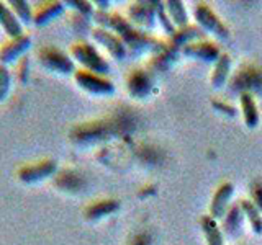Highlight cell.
<instances>
[{
  "instance_id": "1",
  "label": "cell",
  "mask_w": 262,
  "mask_h": 245,
  "mask_svg": "<svg viewBox=\"0 0 262 245\" xmlns=\"http://www.w3.org/2000/svg\"><path fill=\"white\" fill-rule=\"evenodd\" d=\"M94 20L100 24V28H105L108 31H115L117 36L125 43L126 47H131L135 53H144V51H162L164 46L144 33H139L133 24L126 18H123L118 13H108L98 10L94 15Z\"/></svg>"
},
{
  "instance_id": "2",
  "label": "cell",
  "mask_w": 262,
  "mask_h": 245,
  "mask_svg": "<svg viewBox=\"0 0 262 245\" xmlns=\"http://www.w3.org/2000/svg\"><path fill=\"white\" fill-rule=\"evenodd\" d=\"M72 59H76L87 72H92L95 76H106L110 72V64L106 62L95 46L89 43H76L71 47Z\"/></svg>"
},
{
  "instance_id": "3",
  "label": "cell",
  "mask_w": 262,
  "mask_h": 245,
  "mask_svg": "<svg viewBox=\"0 0 262 245\" xmlns=\"http://www.w3.org/2000/svg\"><path fill=\"white\" fill-rule=\"evenodd\" d=\"M193 16L203 31H208L220 39H226L229 36V30L226 28V24L220 20V16L207 4H196Z\"/></svg>"
},
{
  "instance_id": "4",
  "label": "cell",
  "mask_w": 262,
  "mask_h": 245,
  "mask_svg": "<svg viewBox=\"0 0 262 245\" xmlns=\"http://www.w3.org/2000/svg\"><path fill=\"white\" fill-rule=\"evenodd\" d=\"M39 62L43 67H46L51 72H57L61 76H69V74H76V65L71 57L59 51L56 47H45L39 53Z\"/></svg>"
},
{
  "instance_id": "5",
  "label": "cell",
  "mask_w": 262,
  "mask_h": 245,
  "mask_svg": "<svg viewBox=\"0 0 262 245\" xmlns=\"http://www.w3.org/2000/svg\"><path fill=\"white\" fill-rule=\"evenodd\" d=\"M74 79H76L80 88H84L85 92L92 95H112L115 92V85L108 79H105L102 76H95L92 72L76 70Z\"/></svg>"
},
{
  "instance_id": "6",
  "label": "cell",
  "mask_w": 262,
  "mask_h": 245,
  "mask_svg": "<svg viewBox=\"0 0 262 245\" xmlns=\"http://www.w3.org/2000/svg\"><path fill=\"white\" fill-rule=\"evenodd\" d=\"M56 170H57V162L53 159H45L31 163V165L21 167L18 170V178L25 183H38L54 175Z\"/></svg>"
},
{
  "instance_id": "7",
  "label": "cell",
  "mask_w": 262,
  "mask_h": 245,
  "mask_svg": "<svg viewBox=\"0 0 262 245\" xmlns=\"http://www.w3.org/2000/svg\"><path fill=\"white\" fill-rule=\"evenodd\" d=\"M92 38L97 41L98 44L103 46L106 51L110 53V56L113 57V59L117 61H123L128 54V49L125 46V43L115 35V33L105 30V28H94L92 30Z\"/></svg>"
},
{
  "instance_id": "8",
  "label": "cell",
  "mask_w": 262,
  "mask_h": 245,
  "mask_svg": "<svg viewBox=\"0 0 262 245\" xmlns=\"http://www.w3.org/2000/svg\"><path fill=\"white\" fill-rule=\"evenodd\" d=\"M30 46H31V38L27 35L7 41V43L0 47V64L8 65L15 62L16 59H21L25 53L30 49Z\"/></svg>"
},
{
  "instance_id": "9",
  "label": "cell",
  "mask_w": 262,
  "mask_h": 245,
  "mask_svg": "<svg viewBox=\"0 0 262 245\" xmlns=\"http://www.w3.org/2000/svg\"><path fill=\"white\" fill-rule=\"evenodd\" d=\"M156 13H158V2H136L129 7L131 21L144 28L154 27Z\"/></svg>"
},
{
  "instance_id": "10",
  "label": "cell",
  "mask_w": 262,
  "mask_h": 245,
  "mask_svg": "<svg viewBox=\"0 0 262 245\" xmlns=\"http://www.w3.org/2000/svg\"><path fill=\"white\" fill-rule=\"evenodd\" d=\"M233 193H234L233 183H223L216 190V193L213 194V200L210 204V216L215 220L225 217L226 211H228L229 200L233 198Z\"/></svg>"
},
{
  "instance_id": "11",
  "label": "cell",
  "mask_w": 262,
  "mask_h": 245,
  "mask_svg": "<svg viewBox=\"0 0 262 245\" xmlns=\"http://www.w3.org/2000/svg\"><path fill=\"white\" fill-rule=\"evenodd\" d=\"M64 10H66V4L59 2V0L45 2L36 8L35 13H33V23H35L36 27H45V24L56 20L57 16H61Z\"/></svg>"
},
{
  "instance_id": "12",
  "label": "cell",
  "mask_w": 262,
  "mask_h": 245,
  "mask_svg": "<svg viewBox=\"0 0 262 245\" xmlns=\"http://www.w3.org/2000/svg\"><path fill=\"white\" fill-rule=\"evenodd\" d=\"M182 53L187 57H195V59L207 61V62H216L221 56L220 49L213 43H190L182 47Z\"/></svg>"
},
{
  "instance_id": "13",
  "label": "cell",
  "mask_w": 262,
  "mask_h": 245,
  "mask_svg": "<svg viewBox=\"0 0 262 245\" xmlns=\"http://www.w3.org/2000/svg\"><path fill=\"white\" fill-rule=\"evenodd\" d=\"M151 87V77L144 70H135L128 79V90L135 98H144L146 95H149Z\"/></svg>"
},
{
  "instance_id": "14",
  "label": "cell",
  "mask_w": 262,
  "mask_h": 245,
  "mask_svg": "<svg viewBox=\"0 0 262 245\" xmlns=\"http://www.w3.org/2000/svg\"><path fill=\"white\" fill-rule=\"evenodd\" d=\"M0 27L4 28V31L12 39L23 36V24L18 21L15 13L10 10V7H7L2 2H0Z\"/></svg>"
},
{
  "instance_id": "15",
  "label": "cell",
  "mask_w": 262,
  "mask_h": 245,
  "mask_svg": "<svg viewBox=\"0 0 262 245\" xmlns=\"http://www.w3.org/2000/svg\"><path fill=\"white\" fill-rule=\"evenodd\" d=\"M239 102H241V113H243L246 126L254 129L259 125V110H257L256 100H254V96L251 93L244 92L241 93Z\"/></svg>"
},
{
  "instance_id": "16",
  "label": "cell",
  "mask_w": 262,
  "mask_h": 245,
  "mask_svg": "<svg viewBox=\"0 0 262 245\" xmlns=\"http://www.w3.org/2000/svg\"><path fill=\"white\" fill-rule=\"evenodd\" d=\"M200 226L205 235V240H207V245H225L221 227L211 216H203L200 219Z\"/></svg>"
},
{
  "instance_id": "17",
  "label": "cell",
  "mask_w": 262,
  "mask_h": 245,
  "mask_svg": "<svg viewBox=\"0 0 262 245\" xmlns=\"http://www.w3.org/2000/svg\"><path fill=\"white\" fill-rule=\"evenodd\" d=\"M164 8H166L167 16L170 18V21L174 23L176 28L184 30L188 27V15L180 0H167V2L164 4Z\"/></svg>"
},
{
  "instance_id": "18",
  "label": "cell",
  "mask_w": 262,
  "mask_h": 245,
  "mask_svg": "<svg viewBox=\"0 0 262 245\" xmlns=\"http://www.w3.org/2000/svg\"><path fill=\"white\" fill-rule=\"evenodd\" d=\"M120 208V203L117 200H102V201H95L85 209V216L87 219H102L105 216L112 214Z\"/></svg>"
},
{
  "instance_id": "19",
  "label": "cell",
  "mask_w": 262,
  "mask_h": 245,
  "mask_svg": "<svg viewBox=\"0 0 262 245\" xmlns=\"http://www.w3.org/2000/svg\"><path fill=\"white\" fill-rule=\"evenodd\" d=\"M229 70H231V57L228 54H221L218 61L215 62V70L211 76V85L213 88H221L228 80Z\"/></svg>"
},
{
  "instance_id": "20",
  "label": "cell",
  "mask_w": 262,
  "mask_h": 245,
  "mask_svg": "<svg viewBox=\"0 0 262 245\" xmlns=\"http://www.w3.org/2000/svg\"><path fill=\"white\" fill-rule=\"evenodd\" d=\"M239 208L243 211V214L248 217L252 231L256 234H262V216L256 204L249 200H244V201H239Z\"/></svg>"
},
{
  "instance_id": "21",
  "label": "cell",
  "mask_w": 262,
  "mask_h": 245,
  "mask_svg": "<svg viewBox=\"0 0 262 245\" xmlns=\"http://www.w3.org/2000/svg\"><path fill=\"white\" fill-rule=\"evenodd\" d=\"M243 216H244V214H243V211H241L239 206H233L229 211H226L223 229H225V232H226L229 237H234L237 232H239Z\"/></svg>"
},
{
  "instance_id": "22",
  "label": "cell",
  "mask_w": 262,
  "mask_h": 245,
  "mask_svg": "<svg viewBox=\"0 0 262 245\" xmlns=\"http://www.w3.org/2000/svg\"><path fill=\"white\" fill-rule=\"evenodd\" d=\"M8 5H10V10L15 13L21 24L33 23V10L28 2H25V0H10Z\"/></svg>"
},
{
  "instance_id": "23",
  "label": "cell",
  "mask_w": 262,
  "mask_h": 245,
  "mask_svg": "<svg viewBox=\"0 0 262 245\" xmlns=\"http://www.w3.org/2000/svg\"><path fill=\"white\" fill-rule=\"evenodd\" d=\"M203 36V30L200 28H195V27H187L180 31H176V35L172 36V41H174L176 44H190L193 43V39H199Z\"/></svg>"
},
{
  "instance_id": "24",
  "label": "cell",
  "mask_w": 262,
  "mask_h": 245,
  "mask_svg": "<svg viewBox=\"0 0 262 245\" xmlns=\"http://www.w3.org/2000/svg\"><path fill=\"white\" fill-rule=\"evenodd\" d=\"M12 87V76L10 70L7 69V65L0 64V103H2L5 98L8 96V92H10Z\"/></svg>"
},
{
  "instance_id": "25",
  "label": "cell",
  "mask_w": 262,
  "mask_h": 245,
  "mask_svg": "<svg viewBox=\"0 0 262 245\" xmlns=\"http://www.w3.org/2000/svg\"><path fill=\"white\" fill-rule=\"evenodd\" d=\"M156 16L159 18L162 28L167 31V35L174 36L176 35V27H174V23L170 21L169 16L166 15V8H164V4H158V13H156Z\"/></svg>"
},
{
  "instance_id": "26",
  "label": "cell",
  "mask_w": 262,
  "mask_h": 245,
  "mask_svg": "<svg viewBox=\"0 0 262 245\" xmlns=\"http://www.w3.org/2000/svg\"><path fill=\"white\" fill-rule=\"evenodd\" d=\"M16 70H18L16 76H18L20 84L25 85L30 80V57L28 56H23L18 61V64H16Z\"/></svg>"
},
{
  "instance_id": "27",
  "label": "cell",
  "mask_w": 262,
  "mask_h": 245,
  "mask_svg": "<svg viewBox=\"0 0 262 245\" xmlns=\"http://www.w3.org/2000/svg\"><path fill=\"white\" fill-rule=\"evenodd\" d=\"M66 5L76 8V10L84 16H89L94 13V7H92L94 4L85 2V0H69V2H66Z\"/></svg>"
},
{
  "instance_id": "28",
  "label": "cell",
  "mask_w": 262,
  "mask_h": 245,
  "mask_svg": "<svg viewBox=\"0 0 262 245\" xmlns=\"http://www.w3.org/2000/svg\"><path fill=\"white\" fill-rule=\"evenodd\" d=\"M211 106H213V108H215L216 111L226 114V116H229V118H234V116H236V113H237V110L234 108V106L228 105V103H223V102L213 100V102H211Z\"/></svg>"
},
{
  "instance_id": "29",
  "label": "cell",
  "mask_w": 262,
  "mask_h": 245,
  "mask_svg": "<svg viewBox=\"0 0 262 245\" xmlns=\"http://www.w3.org/2000/svg\"><path fill=\"white\" fill-rule=\"evenodd\" d=\"M251 194H252V203L262 212V182H256L251 186Z\"/></svg>"
},
{
  "instance_id": "30",
  "label": "cell",
  "mask_w": 262,
  "mask_h": 245,
  "mask_svg": "<svg viewBox=\"0 0 262 245\" xmlns=\"http://www.w3.org/2000/svg\"><path fill=\"white\" fill-rule=\"evenodd\" d=\"M95 5H98V8H100V12H106L110 7V2H102V0H97Z\"/></svg>"
}]
</instances>
